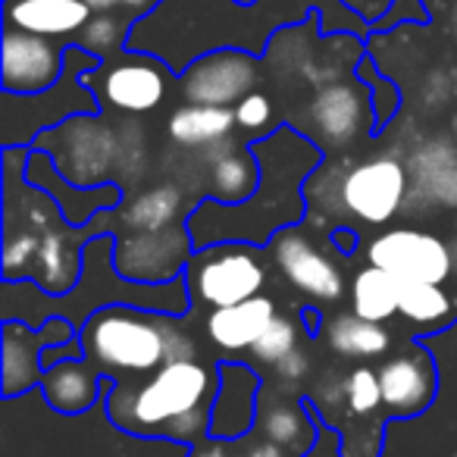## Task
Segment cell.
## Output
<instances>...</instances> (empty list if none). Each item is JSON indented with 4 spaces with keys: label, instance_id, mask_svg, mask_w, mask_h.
Returning a JSON list of instances; mask_svg holds the SVG:
<instances>
[{
    "label": "cell",
    "instance_id": "cell-14",
    "mask_svg": "<svg viewBox=\"0 0 457 457\" xmlns=\"http://www.w3.org/2000/svg\"><path fill=\"white\" fill-rule=\"evenodd\" d=\"M216 398L210 407V438L213 442H238L248 436L261 407V376L245 363H222Z\"/></svg>",
    "mask_w": 457,
    "mask_h": 457
},
{
    "label": "cell",
    "instance_id": "cell-18",
    "mask_svg": "<svg viewBox=\"0 0 457 457\" xmlns=\"http://www.w3.org/2000/svg\"><path fill=\"white\" fill-rule=\"evenodd\" d=\"M276 317V304L267 295H254V298L242 301V304L220 307L210 311L207 317V336L216 348L222 351H245L254 348L257 338L267 332V326Z\"/></svg>",
    "mask_w": 457,
    "mask_h": 457
},
{
    "label": "cell",
    "instance_id": "cell-29",
    "mask_svg": "<svg viewBox=\"0 0 457 457\" xmlns=\"http://www.w3.org/2000/svg\"><path fill=\"white\" fill-rule=\"evenodd\" d=\"M345 398H348V407L354 413H373L376 407H382V388H379V370L367 367H354L342 382Z\"/></svg>",
    "mask_w": 457,
    "mask_h": 457
},
{
    "label": "cell",
    "instance_id": "cell-12",
    "mask_svg": "<svg viewBox=\"0 0 457 457\" xmlns=\"http://www.w3.org/2000/svg\"><path fill=\"white\" fill-rule=\"evenodd\" d=\"M26 179L38 191L51 195L60 204V216L70 226H88L97 213L113 210L122 201L120 185H95V188H82V185H70V179H63L60 166L54 163V157L47 151L32 147L26 163Z\"/></svg>",
    "mask_w": 457,
    "mask_h": 457
},
{
    "label": "cell",
    "instance_id": "cell-15",
    "mask_svg": "<svg viewBox=\"0 0 457 457\" xmlns=\"http://www.w3.org/2000/svg\"><path fill=\"white\" fill-rule=\"evenodd\" d=\"M311 122L329 145H348L357 135L376 132V116L373 104H370L367 85L351 88V85H329L323 88L311 104Z\"/></svg>",
    "mask_w": 457,
    "mask_h": 457
},
{
    "label": "cell",
    "instance_id": "cell-19",
    "mask_svg": "<svg viewBox=\"0 0 457 457\" xmlns=\"http://www.w3.org/2000/svg\"><path fill=\"white\" fill-rule=\"evenodd\" d=\"M170 138L182 147H220L236 132V107H210V104H182L170 116Z\"/></svg>",
    "mask_w": 457,
    "mask_h": 457
},
{
    "label": "cell",
    "instance_id": "cell-22",
    "mask_svg": "<svg viewBox=\"0 0 457 457\" xmlns=\"http://www.w3.org/2000/svg\"><path fill=\"white\" fill-rule=\"evenodd\" d=\"M398 313L423 329L436 332L457 317V304L436 282H401L398 279Z\"/></svg>",
    "mask_w": 457,
    "mask_h": 457
},
{
    "label": "cell",
    "instance_id": "cell-6",
    "mask_svg": "<svg viewBox=\"0 0 457 457\" xmlns=\"http://www.w3.org/2000/svg\"><path fill=\"white\" fill-rule=\"evenodd\" d=\"M72 41L45 38L4 22L0 38V88L7 95H38L63 79Z\"/></svg>",
    "mask_w": 457,
    "mask_h": 457
},
{
    "label": "cell",
    "instance_id": "cell-28",
    "mask_svg": "<svg viewBox=\"0 0 457 457\" xmlns=\"http://www.w3.org/2000/svg\"><path fill=\"white\" fill-rule=\"evenodd\" d=\"M298 336H301L298 323H295V320H288V317H282V313H276L273 323L267 326V332L257 338V345L251 351H254L257 361L279 367L288 354H295V351H298Z\"/></svg>",
    "mask_w": 457,
    "mask_h": 457
},
{
    "label": "cell",
    "instance_id": "cell-16",
    "mask_svg": "<svg viewBox=\"0 0 457 457\" xmlns=\"http://www.w3.org/2000/svg\"><path fill=\"white\" fill-rule=\"evenodd\" d=\"M95 10L85 0H4V22L45 38L76 41Z\"/></svg>",
    "mask_w": 457,
    "mask_h": 457
},
{
    "label": "cell",
    "instance_id": "cell-25",
    "mask_svg": "<svg viewBox=\"0 0 457 457\" xmlns=\"http://www.w3.org/2000/svg\"><path fill=\"white\" fill-rule=\"evenodd\" d=\"M132 32H135V20L132 16H122V13H95L91 22L76 35L72 45L85 47L91 51L95 57L107 60L113 54H120L122 47H129L132 41Z\"/></svg>",
    "mask_w": 457,
    "mask_h": 457
},
{
    "label": "cell",
    "instance_id": "cell-32",
    "mask_svg": "<svg viewBox=\"0 0 457 457\" xmlns=\"http://www.w3.org/2000/svg\"><path fill=\"white\" fill-rule=\"evenodd\" d=\"M85 4H88L95 13H122L138 22V20H145V16H151L163 0H85Z\"/></svg>",
    "mask_w": 457,
    "mask_h": 457
},
{
    "label": "cell",
    "instance_id": "cell-5",
    "mask_svg": "<svg viewBox=\"0 0 457 457\" xmlns=\"http://www.w3.org/2000/svg\"><path fill=\"white\" fill-rule=\"evenodd\" d=\"M261 82V60L245 47H210L182 66L176 79L185 104L236 107Z\"/></svg>",
    "mask_w": 457,
    "mask_h": 457
},
{
    "label": "cell",
    "instance_id": "cell-27",
    "mask_svg": "<svg viewBox=\"0 0 457 457\" xmlns=\"http://www.w3.org/2000/svg\"><path fill=\"white\" fill-rule=\"evenodd\" d=\"M354 76L361 79L363 85H367L370 104H373V116H376V132H382V129L388 126V120H392V116L398 113V107H401V91H398V85H395L392 79L382 76V72L376 70V63L370 57L357 60Z\"/></svg>",
    "mask_w": 457,
    "mask_h": 457
},
{
    "label": "cell",
    "instance_id": "cell-36",
    "mask_svg": "<svg viewBox=\"0 0 457 457\" xmlns=\"http://www.w3.org/2000/svg\"><path fill=\"white\" fill-rule=\"evenodd\" d=\"M232 4H238V7H257V0H232Z\"/></svg>",
    "mask_w": 457,
    "mask_h": 457
},
{
    "label": "cell",
    "instance_id": "cell-20",
    "mask_svg": "<svg viewBox=\"0 0 457 457\" xmlns=\"http://www.w3.org/2000/svg\"><path fill=\"white\" fill-rule=\"evenodd\" d=\"M261 185V160L248 147L228 145L220 151L210 170V197L222 204H242Z\"/></svg>",
    "mask_w": 457,
    "mask_h": 457
},
{
    "label": "cell",
    "instance_id": "cell-1",
    "mask_svg": "<svg viewBox=\"0 0 457 457\" xmlns=\"http://www.w3.org/2000/svg\"><path fill=\"white\" fill-rule=\"evenodd\" d=\"M216 386L220 373L195 357H179L147 373V379L135 388L120 382L110 392L107 413L120 429L132 436L197 442L210 436V407L216 398Z\"/></svg>",
    "mask_w": 457,
    "mask_h": 457
},
{
    "label": "cell",
    "instance_id": "cell-13",
    "mask_svg": "<svg viewBox=\"0 0 457 457\" xmlns=\"http://www.w3.org/2000/svg\"><path fill=\"white\" fill-rule=\"evenodd\" d=\"M382 407L392 417H417L432 404L438 388L436 361L429 351L407 348L379 367Z\"/></svg>",
    "mask_w": 457,
    "mask_h": 457
},
{
    "label": "cell",
    "instance_id": "cell-30",
    "mask_svg": "<svg viewBox=\"0 0 457 457\" xmlns=\"http://www.w3.org/2000/svg\"><path fill=\"white\" fill-rule=\"evenodd\" d=\"M236 126L242 129L245 135H251V138H263V132H267L270 126H273V101H270L263 91H251L248 97H242V101L236 104Z\"/></svg>",
    "mask_w": 457,
    "mask_h": 457
},
{
    "label": "cell",
    "instance_id": "cell-34",
    "mask_svg": "<svg viewBox=\"0 0 457 457\" xmlns=\"http://www.w3.org/2000/svg\"><path fill=\"white\" fill-rule=\"evenodd\" d=\"M276 370H279V373L286 376V379H298V376L307 370V357H304V354H298V351H295V354H288L286 361H282Z\"/></svg>",
    "mask_w": 457,
    "mask_h": 457
},
{
    "label": "cell",
    "instance_id": "cell-21",
    "mask_svg": "<svg viewBox=\"0 0 457 457\" xmlns=\"http://www.w3.org/2000/svg\"><path fill=\"white\" fill-rule=\"evenodd\" d=\"M323 336L336 354L354 357V361H373V357H382L388 351V345H392V338H388V332L382 329V323L357 317L354 311L332 317L329 323L323 326Z\"/></svg>",
    "mask_w": 457,
    "mask_h": 457
},
{
    "label": "cell",
    "instance_id": "cell-31",
    "mask_svg": "<svg viewBox=\"0 0 457 457\" xmlns=\"http://www.w3.org/2000/svg\"><path fill=\"white\" fill-rule=\"evenodd\" d=\"M401 22H429L423 0H395L392 7H388L370 29H373V32H392Z\"/></svg>",
    "mask_w": 457,
    "mask_h": 457
},
{
    "label": "cell",
    "instance_id": "cell-17",
    "mask_svg": "<svg viewBox=\"0 0 457 457\" xmlns=\"http://www.w3.org/2000/svg\"><path fill=\"white\" fill-rule=\"evenodd\" d=\"M41 395L45 401L60 413H85L97 404L101 398V386L107 382L101 379L97 367L85 357H70L60 361L54 367H47L41 373Z\"/></svg>",
    "mask_w": 457,
    "mask_h": 457
},
{
    "label": "cell",
    "instance_id": "cell-11",
    "mask_svg": "<svg viewBox=\"0 0 457 457\" xmlns=\"http://www.w3.org/2000/svg\"><path fill=\"white\" fill-rule=\"evenodd\" d=\"M276 267L288 279V286L311 295L317 301H338L345 295V279L338 267L301 232L298 226L282 228L273 238Z\"/></svg>",
    "mask_w": 457,
    "mask_h": 457
},
{
    "label": "cell",
    "instance_id": "cell-2",
    "mask_svg": "<svg viewBox=\"0 0 457 457\" xmlns=\"http://www.w3.org/2000/svg\"><path fill=\"white\" fill-rule=\"evenodd\" d=\"M170 313L132 304H110L79 326L85 361L101 376H147L166 361L195 357V345L170 323Z\"/></svg>",
    "mask_w": 457,
    "mask_h": 457
},
{
    "label": "cell",
    "instance_id": "cell-23",
    "mask_svg": "<svg viewBox=\"0 0 457 457\" xmlns=\"http://www.w3.org/2000/svg\"><path fill=\"white\" fill-rule=\"evenodd\" d=\"M351 304L354 313L363 320H373V323H386L398 313V279L386 270L367 267L354 276V286H351Z\"/></svg>",
    "mask_w": 457,
    "mask_h": 457
},
{
    "label": "cell",
    "instance_id": "cell-35",
    "mask_svg": "<svg viewBox=\"0 0 457 457\" xmlns=\"http://www.w3.org/2000/svg\"><path fill=\"white\" fill-rule=\"evenodd\" d=\"M222 442H216V445H207V448H201V445H197L195 451H191V457H226L222 454V448H220Z\"/></svg>",
    "mask_w": 457,
    "mask_h": 457
},
{
    "label": "cell",
    "instance_id": "cell-9",
    "mask_svg": "<svg viewBox=\"0 0 457 457\" xmlns=\"http://www.w3.org/2000/svg\"><path fill=\"white\" fill-rule=\"evenodd\" d=\"M76 336V323L66 317L51 313V320L41 323L38 332H32L26 323L7 320L4 323V395L16 398V395L29 392L32 386L41 382V351L47 345H63L72 342Z\"/></svg>",
    "mask_w": 457,
    "mask_h": 457
},
{
    "label": "cell",
    "instance_id": "cell-10",
    "mask_svg": "<svg viewBox=\"0 0 457 457\" xmlns=\"http://www.w3.org/2000/svg\"><path fill=\"white\" fill-rule=\"evenodd\" d=\"M145 261H151V273L147 282L160 286V282L182 279L185 267L191 261V236L188 228H157V232H132L129 242H116L113 263L120 270L122 279L138 282Z\"/></svg>",
    "mask_w": 457,
    "mask_h": 457
},
{
    "label": "cell",
    "instance_id": "cell-37",
    "mask_svg": "<svg viewBox=\"0 0 457 457\" xmlns=\"http://www.w3.org/2000/svg\"><path fill=\"white\" fill-rule=\"evenodd\" d=\"M454 232H457V216H454Z\"/></svg>",
    "mask_w": 457,
    "mask_h": 457
},
{
    "label": "cell",
    "instance_id": "cell-8",
    "mask_svg": "<svg viewBox=\"0 0 457 457\" xmlns=\"http://www.w3.org/2000/svg\"><path fill=\"white\" fill-rule=\"evenodd\" d=\"M407 195V170L395 157H376L351 166L342 176V204L370 226H382L401 210Z\"/></svg>",
    "mask_w": 457,
    "mask_h": 457
},
{
    "label": "cell",
    "instance_id": "cell-4",
    "mask_svg": "<svg viewBox=\"0 0 457 457\" xmlns=\"http://www.w3.org/2000/svg\"><path fill=\"white\" fill-rule=\"evenodd\" d=\"M185 286L191 301L220 311L261 295L267 286V270L245 242H220L191 254L185 267Z\"/></svg>",
    "mask_w": 457,
    "mask_h": 457
},
{
    "label": "cell",
    "instance_id": "cell-33",
    "mask_svg": "<svg viewBox=\"0 0 457 457\" xmlns=\"http://www.w3.org/2000/svg\"><path fill=\"white\" fill-rule=\"evenodd\" d=\"M342 4H351V0H342ZM395 0H361V7H357V13L367 20V26H373L376 20H379L382 13H386L388 7H392Z\"/></svg>",
    "mask_w": 457,
    "mask_h": 457
},
{
    "label": "cell",
    "instance_id": "cell-7",
    "mask_svg": "<svg viewBox=\"0 0 457 457\" xmlns=\"http://www.w3.org/2000/svg\"><path fill=\"white\" fill-rule=\"evenodd\" d=\"M367 261L401 282L442 286L454 270V251L423 228H388L370 242Z\"/></svg>",
    "mask_w": 457,
    "mask_h": 457
},
{
    "label": "cell",
    "instance_id": "cell-24",
    "mask_svg": "<svg viewBox=\"0 0 457 457\" xmlns=\"http://www.w3.org/2000/svg\"><path fill=\"white\" fill-rule=\"evenodd\" d=\"M179 207H182V195L176 185H157V188L141 191L122 216L132 232H157V228H170L176 222Z\"/></svg>",
    "mask_w": 457,
    "mask_h": 457
},
{
    "label": "cell",
    "instance_id": "cell-26",
    "mask_svg": "<svg viewBox=\"0 0 457 457\" xmlns=\"http://www.w3.org/2000/svg\"><path fill=\"white\" fill-rule=\"evenodd\" d=\"M263 436L270 442H276L279 448H288V451H307L311 448V438H313V426L307 420V413L295 404H273L267 407L263 413Z\"/></svg>",
    "mask_w": 457,
    "mask_h": 457
},
{
    "label": "cell",
    "instance_id": "cell-3",
    "mask_svg": "<svg viewBox=\"0 0 457 457\" xmlns=\"http://www.w3.org/2000/svg\"><path fill=\"white\" fill-rule=\"evenodd\" d=\"M172 82V66L138 47L113 54L85 72V85L95 91L97 104L116 113H151L166 101Z\"/></svg>",
    "mask_w": 457,
    "mask_h": 457
}]
</instances>
